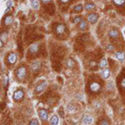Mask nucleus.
<instances>
[{
	"label": "nucleus",
	"mask_w": 125,
	"mask_h": 125,
	"mask_svg": "<svg viewBox=\"0 0 125 125\" xmlns=\"http://www.w3.org/2000/svg\"><path fill=\"white\" fill-rule=\"evenodd\" d=\"M26 74H27V70H26V68L24 67H21L18 69V71H17L18 78H19V79H23V78H25Z\"/></svg>",
	"instance_id": "obj_1"
},
{
	"label": "nucleus",
	"mask_w": 125,
	"mask_h": 125,
	"mask_svg": "<svg viewBox=\"0 0 125 125\" xmlns=\"http://www.w3.org/2000/svg\"><path fill=\"white\" fill-rule=\"evenodd\" d=\"M100 89H101V85H100L98 83H96V82H94L90 84V90L92 92H99Z\"/></svg>",
	"instance_id": "obj_2"
},
{
	"label": "nucleus",
	"mask_w": 125,
	"mask_h": 125,
	"mask_svg": "<svg viewBox=\"0 0 125 125\" xmlns=\"http://www.w3.org/2000/svg\"><path fill=\"white\" fill-rule=\"evenodd\" d=\"M39 115L42 121H46L48 118V114L45 109H40L39 112Z\"/></svg>",
	"instance_id": "obj_3"
},
{
	"label": "nucleus",
	"mask_w": 125,
	"mask_h": 125,
	"mask_svg": "<svg viewBox=\"0 0 125 125\" xmlns=\"http://www.w3.org/2000/svg\"><path fill=\"white\" fill-rule=\"evenodd\" d=\"M93 121H94V118H93L91 116L86 115V116H84L83 118L82 119V123H83V124H84V125H90L93 123Z\"/></svg>",
	"instance_id": "obj_4"
},
{
	"label": "nucleus",
	"mask_w": 125,
	"mask_h": 125,
	"mask_svg": "<svg viewBox=\"0 0 125 125\" xmlns=\"http://www.w3.org/2000/svg\"><path fill=\"white\" fill-rule=\"evenodd\" d=\"M23 97V92L22 91V90H18V91H16L14 93V94H13V99H14L15 101H19Z\"/></svg>",
	"instance_id": "obj_5"
},
{
	"label": "nucleus",
	"mask_w": 125,
	"mask_h": 125,
	"mask_svg": "<svg viewBox=\"0 0 125 125\" xmlns=\"http://www.w3.org/2000/svg\"><path fill=\"white\" fill-rule=\"evenodd\" d=\"M8 60H9V63L14 64L16 60H17V55H16V53H9V56H8Z\"/></svg>",
	"instance_id": "obj_6"
},
{
	"label": "nucleus",
	"mask_w": 125,
	"mask_h": 125,
	"mask_svg": "<svg viewBox=\"0 0 125 125\" xmlns=\"http://www.w3.org/2000/svg\"><path fill=\"white\" fill-rule=\"evenodd\" d=\"M98 15L95 14V13H92V14H89L88 16V21L89 23H91L93 24H94L98 20Z\"/></svg>",
	"instance_id": "obj_7"
},
{
	"label": "nucleus",
	"mask_w": 125,
	"mask_h": 125,
	"mask_svg": "<svg viewBox=\"0 0 125 125\" xmlns=\"http://www.w3.org/2000/svg\"><path fill=\"white\" fill-rule=\"evenodd\" d=\"M46 86H47V83L46 82H43L42 83H40L39 85H38L37 87H36L35 88V91L37 93H41L43 92L44 89H45Z\"/></svg>",
	"instance_id": "obj_8"
},
{
	"label": "nucleus",
	"mask_w": 125,
	"mask_h": 125,
	"mask_svg": "<svg viewBox=\"0 0 125 125\" xmlns=\"http://www.w3.org/2000/svg\"><path fill=\"white\" fill-rule=\"evenodd\" d=\"M65 29H66V27L64 24H58L56 28V33L58 34H62L65 32Z\"/></svg>",
	"instance_id": "obj_9"
},
{
	"label": "nucleus",
	"mask_w": 125,
	"mask_h": 125,
	"mask_svg": "<svg viewBox=\"0 0 125 125\" xmlns=\"http://www.w3.org/2000/svg\"><path fill=\"white\" fill-rule=\"evenodd\" d=\"M38 50H39V45H38L37 43L32 44V45L30 46V48H29V52H30V53H37Z\"/></svg>",
	"instance_id": "obj_10"
},
{
	"label": "nucleus",
	"mask_w": 125,
	"mask_h": 125,
	"mask_svg": "<svg viewBox=\"0 0 125 125\" xmlns=\"http://www.w3.org/2000/svg\"><path fill=\"white\" fill-rule=\"evenodd\" d=\"M31 3V7L33 9H38L39 8V0H31L30 1Z\"/></svg>",
	"instance_id": "obj_11"
},
{
	"label": "nucleus",
	"mask_w": 125,
	"mask_h": 125,
	"mask_svg": "<svg viewBox=\"0 0 125 125\" xmlns=\"http://www.w3.org/2000/svg\"><path fill=\"white\" fill-rule=\"evenodd\" d=\"M115 56L117 58V59H118L119 61H124V58H125V54L124 53H122V52H117L115 53Z\"/></svg>",
	"instance_id": "obj_12"
},
{
	"label": "nucleus",
	"mask_w": 125,
	"mask_h": 125,
	"mask_svg": "<svg viewBox=\"0 0 125 125\" xmlns=\"http://www.w3.org/2000/svg\"><path fill=\"white\" fill-rule=\"evenodd\" d=\"M101 74H102V77L104 78H108V77H109V75H110V71H109V69H108V68H105V69H104L102 71L101 73Z\"/></svg>",
	"instance_id": "obj_13"
},
{
	"label": "nucleus",
	"mask_w": 125,
	"mask_h": 125,
	"mask_svg": "<svg viewBox=\"0 0 125 125\" xmlns=\"http://www.w3.org/2000/svg\"><path fill=\"white\" fill-rule=\"evenodd\" d=\"M50 124L51 125H58V118L57 115H53L50 120Z\"/></svg>",
	"instance_id": "obj_14"
},
{
	"label": "nucleus",
	"mask_w": 125,
	"mask_h": 125,
	"mask_svg": "<svg viewBox=\"0 0 125 125\" xmlns=\"http://www.w3.org/2000/svg\"><path fill=\"white\" fill-rule=\"evenodd\" d=\"M31 68H32V70H33V71H37V70H39L40 68V62H33Z\"/></svg>",
	"instance_id": "obj_15"
},
{
	"label": "nucleus",
	"mask_w": 125,
	"mask_h": 125,
	"mask_svg": "<svg viewBox=\"0 0 125 125\" xmlns=\"http://www.w3.org/2000/svg\"><path fill=\"white\" fill-rule=\"evenodd\" d=\"M13 17H12L11 15H9L7 16V17L5 18V20H4V23L6 25H9V24H11L13 23Z\"/></svg>",
	"instance_id": "obj_16"
},
{
	"label": "nucleus",
	"mask_w": 125,
	"mask_h": 125,
	"mask_svg": "<svg viewBox=\"0 0 125 125\" xmlns=\"http://www.w3.org/2000/svg\"><path fill=\"white\" fill-rule=\"evenodd\" d=\"M108 66V62H107L106 58H103V59L99 62V67L101 68H104Z\"/></svg>",
	"instance_id": "obj_17"
},
{
	"label": "nucleus",
	"mask_w": 125,
	"mask_h": 125,
	"mask_svg": "<svg viewBox=\"0 0 125 125\" xmlns=\"http://www.w3.org/2000/svg\"><path fill=\"white\" fill-rule=\"evenodd\" d=\"M109 36L111 38H117L118 36V32L115 29H113L109 32Z\"/></svg>",
	"instance_id": "obj_18"
},
{
	"label": "nucleus",
	"mask_w": 125,
	"mask_h": 125,
	"mask_svg": "<svg viewBox=\"0 0 125 125\" xmlns=\"http://www.w3.org/2000/svg\"><path fill=\"white\" fill-rule=\"evenodd\" d=\"M67 66L68 68H73L74 66V61L72 58H68L67 61Z\"/></svg>",
	"instance_id": "obj_19"
},
{
	"label": "nucleus",
	"mask_w": 125,
	"mask_h": 125,
	"mask_svg": "<svg viewBox=\"0 0 125 125\" xmlns=\"http://www.w3.org/2000/svg\"><path fill=\"white\" fill-rule=\"evenodd\" d=\"M94 8H95V5L94 4V3H87L86 6H85V9L87 10H91V9H94Z\"/></svg>",
	"instance_id": "obj_20"
},
{
	"label": "nucleus",
	"mask_w": 125,
	"mask_h": 125,
	"mask_svg": "<svg viewBox=\"0 0 125 125\" xmlns=\"http://www.w3.org/2000/svg\"><path fill=\"white\" fill-rule=\"evenodd\" d=\"M113 1H114V3H115L117 6H121L124 3L125 0H113Z\"/></svg>",
	"instance_id": "obj_21"
},
{
	"label": "nucleus",
	"mask_w": 125,
	"mask_h": 125,
	"mask_svg": "<svg viewBox=\"0 0 125 125\" xmlns=\"http://www.w3.org/2000/svg\"><path fill=\"white\" fill-rule=\"evenodd\" d=\"M87 27V23L85 21H81V23L79 24V29L82 30H84Z\"/></svg>",
	"instance_id": "obj_22"
},
{
	"label": "nucleus",
	"mask_w": 125,
	"mask_h": 125,
	"mask_svg": "<svg viewBox=\"0 0 125 125\" xmlns=\"http://www.w3.org/2000/svg\"><path fill=\"white\" fill-rule=\"evenodd\" d=\"M81 21H82V19H81V18L80 17H76V18H74V19H73V23H81Z\"/></svg>",
	"instance_id": "obj_23"
},
{
	"label": "nucleus",
	"mask_w": 125,
	"mask_h": 125,
	"mask_svg": "<svg viewBox=\"0 0 125 125\" xmlns=\"http://www.w3.org/2000/svg\"><path fill=\"white\" fill-rule=\"evenodd\" d=\"M83 9V6L82 5H78L76 6L75 8H74V10H75L76 12H81Z\"/></svg>",
	"instance_id": "obj_24"
},
{
	"label": "nucleus",
	"mask_w": 125,
	"mask_h": 125,
	"mask_svg": "<svg viewBox=\"0 0 125 125\" xmlns=\"http://www.w3.org/2000/svg\"><path fill=\"white\" fill-rule=\"evenodd\" d=\"M29 125H39V122H38L37 120H35V119H33V120L30 121Z\"/></svg>",
	"instance_id": "obj_25"
},
{
	"label": "nucleus",
	"mask_w": 125,
	"mask_h": 125,
	"mask_svg": "<svg viewBox=\"0 0 125 125\" xmlns=\"http://www.w3.org/2000/svg\"><path fill=\"white\" fill-rule=\"evenodd\" d=\"M13 6V3H12V1H8L7 2V9H9L10 7H12Z\"/></svg>",
	"instance_id": "obj_26"
},
{
	"label": "nucleus",
	"mask_w": 125,
	"mask_h": 125,
	"mask_svg": "<svg viewBox=\"0 0 125 125\" xmlns=\"http://www.w3.org/2000/svg\"><path fill=\"white\" fill-rule=\"evenodd\" d=\"M100 124H101V125H109V123H108V121H106V120H103V121H101Z\"/></svg>",
	"instance_id": "obj_27"
},
{
	"label": "nucleus",
	"mask_w": 125,
	"mask_h": 125,
	"mask_svg": "<svg viewBox=\"0 0 125 125\" xmlns=\"http://www.w3.org/2000/svg\"><path fill=\"white\" fill-rule=\"evenodd\" d=\"M8 80H9V79H8V77H7V76H5V77H4V80H3V85H4V86L7 85Z\"/></svg>",
	"instance_id": "obj_28"
},
{
	"label": "nucleus",
	"mask_w": 125,
	"mask_h": 125,
	"mask_svg": "<svg viewBox=\"0 0 125 125\" xmlns=\"http://www.w3.org/2000/svg\"><path fill=\"white\" fill-rule=\"evenodd\" d=\"M121 86H122L123 88H125V78H123L122 82H121Z\"/></svg>",
	"instance_id": "obj_29"
},
{
	"label": "nucleus",
	"mask_w": 125,
	"mask_h": 125,
	"mask_svg": "<svg viewBox=\"0 0 125 125\" xmlns=\"http://www.w3.org/2000/svg\"><path fill=\"white\" fill-rule=\"evenodd\" d=\"M60 1H61L62 3H68L69 0H60Z\"/></svg>",
	"instance_id": "obj_30"
},
{
	"label": "nucleus",
	"mask_w": 125,
	"mask_h": 125,
	"mask_svg": "<svg viewBox=\"0 0 125 125\" xmlns=\"http://www.w3.org/2000/svg\"><path fill=\"white\" fill-rule=\"evenodd\" d=\"M42 2H43V3H48V2H50L52 1V0H41Z\"/></svg>",
	"instance_id": "obj_31"
}]
</instances>
